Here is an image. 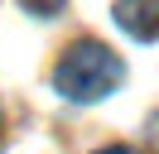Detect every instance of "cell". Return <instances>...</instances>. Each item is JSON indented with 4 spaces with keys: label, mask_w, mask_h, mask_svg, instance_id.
Listing matches in <instances>:
<instances>
[{
    "label": "cell",
    "mask_w": 159,
    "mask_h": 154,
    "mask_svg": "<svg viewBox=\"0 0 159 154\" xmlns=\"http://www.w3.org/2000/svg\"><path fill=\"white\" fill-rule=\"evenodd\" d=\"M149 144H154V154H159V111L149 116Z\"/></svg>",
    "instance_id": "cell-4"
},
{
    "label": "cell",
    "mask_w": 159,
    "mask_h": 154,
    "mask_svg": "<svg viewBox=\"0 0 159 154\" xmlns=\"http://www.w3.org/2000/svg\"><path fill=\"white\" fill-rule=\"evenodd\" d=\"M24 10H29V15H58L63 10V0H20Z\"/></svg>",
    "instance_id": "cell-3"
},
{
    "label": "cell",
    "mask_w": 159,
    "mask_h": 154,
    "mask_svg": "<svg viewBox=\"0 0 159 154\" xmlns=\"http://www.w3.org/2000/svg\"><path fill=\"white\" fill-rule=\"evenodd\" d=\"M0 125H5V116H0Z\"/></svg>",
    "instance_id": "cell-6"
},
{
    "label": "cell",
    "mask_w": 159,
    "mask_h": 154,
    "mask_svg": "<svg viewBox=\"0 0 159 154\" xmlns=\"http://www.w3.org/2000/svg\"><path fill=\"white\" fill-rule=\"evenodd\" d=\"M125 82V63L97 38H77L53 67V87L68 101H101Z\"/></svg>",
    "instance_id": "cell-1"
},
{
    "label": "cell",
    "mask_w": 159,
    "mask_h": 154,
    "mask_svg": "<svg viewBox=\"0 0 159 154\" xmlns=\"http://www.w3.org/2000/svg\"><path fill=\"white\" fill-rule=\"evenodd\" d=\"M116 24L140 43L159 38V0H116Z\"/></svg>",
    "instance_id": "cell-2"
},
{
    "label": "cell",
    "mask_w": 159,
    "mask_h": 154,
    "mask_svg": "<svg viewBox=\"0 0 159 154\" xmlns=\"http://www.w3.org/2000/svg\"><path fill=\"white\" fill-rule=\"evenodd\" d=\"M97 154H135L130 144H106V149H97Z\"/></svg>",
    "instance_id": "cell-5"
}]
</instances>
